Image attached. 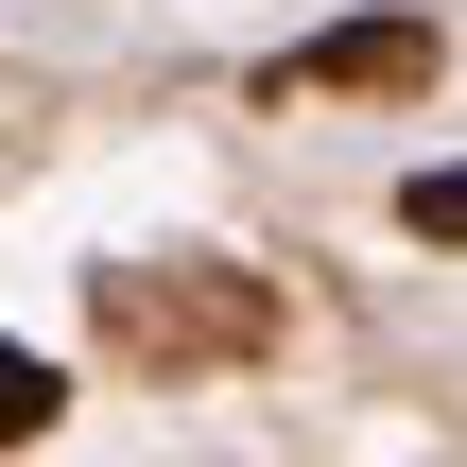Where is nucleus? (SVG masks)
Instances as JSON below:
<instances>
[{
	"label": "nucleus",
	"mask_w": 467,
	"mask_h": 467,
	"mask_svg": "<svg viewBox=\"0 0 467 467\" xmlns=\"http://www.w3.org/2000/svg\"><path fill=\"white\" fill-rule=\"evenodd\" d=\"M104 329H121L139 364H260V347H277V295H260L243 260H121V277H104Z\"/></svg>",
	"instance_id": "nucleus-1"
},
{
	"label": "nucleus",
	"mask_w": 467,
	"mask_h": 467,
	"mask_svg": "<svg viewBox=\"0 0 467 467\" xmlns=\"http://www.w3.org/2000/svg\"><path fill=\"white\" fill-rule=\"evenodd\" d=\"M277 87L295 104H399V87H433V17H329L312 52H277Z\"/></svg>",
	"instance_id": "nucleus-2"
},
{
	"label": "nucleus",
	"mask_w": 467,
	"mask_h": 467,
	"mask_svg": "<svg viewBox=\"0 0 467 467\" xmlns=\"http://www.w3.org/2000/svg\"><path fill=\"white\" fill-rule=\"evenodd\" d=\"M52 416H69V381H52V364H35V347H0V451H35V433H52Z\"/></svg>",
	"instance_id": "nucleus-3"
},
{
	"label": "nucleus",
	"mask_w": 467,
	"mask_h": 467,
	"mask_svg": "<svg viewBox=\"0 0 467 467\" xmlns=\"http://www.w3.org/2000/svg\"><path fill=\"white\" fill-rule=\"evenodd\" d=\"M399 225H416V243H467V156H451V173H416V191H399Z\"/></svg>",
	"instance_id": "nucleus-4"
}]
</instances>
